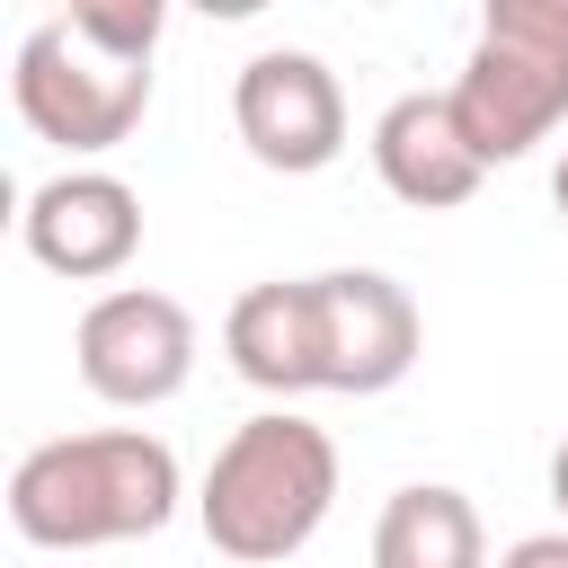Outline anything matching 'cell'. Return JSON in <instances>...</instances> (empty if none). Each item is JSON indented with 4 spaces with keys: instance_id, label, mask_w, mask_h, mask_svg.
<instances>
[{
    "instance_id": "cell-7",
    "label": "cell",
    "mask_w": 568,
    "mask_h": 568,
    "mask_svg": "<svg viewBox=\"0 0 568 568\" xmlns=\"http://www.w3.org/2000/svg\"><path fill=\"white\" fill-rule=\"evenodd\" d=\"M311 337H320V390L373 399V390L408 382L426 320H417L408 284H390L382 266H328V275H311Z\"/></svg>"
},
{
    "instance_id": "cell-1",
    "label": "cell",
    "mask_w": 568,
    "mask_h": 568,
    "mask_svg": "<svg viewBox=\"0 0 568 568\" xmlns=\"http://www.w3.org/2000/svg\"><path fill=\"white\" fill-rule=\"evenodd\" d=\"M186 479L178 453L142 426H98V435H53L9 470V524L36 550H115L142 541L178 515Z\"/></svg>"
},
{
    "instance_id": "cell-10",
    "label": "cell",
    "mask_w": 568,
    "mask_h": 568,
    "mask_svg": "<svg viewBox=\"0 0 568 568\" xmlns=\"http://www.w3.org/2000/svg\"><path fill=\"white\" fill-rule=\"evenodd\" d=\"M222 355L248 390H275V399H302L320 390V337H311V275L293 284H248L222 320Z\"/></svg>"
},
{
    "instance_id": "cell-8",
    "label": "cell",
    "mask_w": 568,
    "mask_h": 568,
    "mask_svg": "<svg viewBox=\"0 0 568 568\" xmlns=\"http://www.w3.org/2000/svg\"><path fill=\"white\" fill-rule=\"evenodd\" d=\"M18 240H27V257H36L44 275L106 284V275H124L133 248H142V195H133L124 178H106V169H62V178H44V186L27 195Z\"/></svg>"
},
{
    "instance_id": "cell-2",
    "label": "cell",
    "mask_w": 568,
    "mask_h": 568,
    "mask_svg": "<svg viewBox=\"0 0 568 568\" xmlns=\"http://www.w3.org/2000/svg\"><path fill=\"white\" fill-rule=\"evenodd\" d=\"M328 506H337V444L293 408H266V417L231 426V444L213 453V470L195 488L204 541L240 568L293 559L328 524Z\"/></svg>"
},
{
    "instance_id": "cell-6",
    "label": "cell",
    "mask_w": 568,
    "mask_h": 568,
    "mask_svg": "<svg viewBox=\"0 0 568 568\" xmlns=\"http://www.w3.org/2000/svg\"><path fill=\"white\" fill-rule=\"evenodd\" d=\"M231 124H240V142H248L257 169L311 178V169H328V160L346 151V89H337V71H328L320 53L275 44V53L240 62V80H231Z\"/></svg>"
},
{
    "instance_id": "cell-15",
    "label": "cell",
    "mask_w": 568,
    "mask_h": 568,
    "mask_svg": "<svg viewBox=\"0 0 568 568\" xmlns=\"http://www.w3.org/2000/svg\"><path fill=\"white\" fill-rule=\"evenodd\" d=\"M550 506L568 515V435H559V453H550Z\"/></svg>"
},
{
    "instance_id": "cell-16",
    "label": "cell",
    "mask_w": 568,
    "mask_h": 568,
    "mask_svg": "<svg viewBox=\"0 0 568 568\" xmlns=\"http://www.w3.org/2000/svg\"><path fill=\"white\" fill-rule=\"evenodd\" d=\"M550 204H559V222H568V151H559V169H550Z\"/></svg>"
},
{
    "instance_id": "cell-9",
    "label": "cell",
    "mask_w": 568,
    "mask_h": 568,
    "mask_svg": "<svg viewBox=\"0 0 568 568\" xmlns=\"http://www.w3.org/2000/svg\"><path fill=\"white\" fill-rule=\"evenodd\" d=\"M373 169H382V186H390L399 204H417V213H453V204L479 195L488 151L470 142L453 89H408V98H390L382 124H373Z\"/></svg>"
},
{
    "instance_id": "cell-12",
    "label": "cell",
    "mask_w": 568,
    "mask_h": 568,
    "mask_svg": "<svg viewBox=\"0 0 568 568\" xmlns=\"http://www.w3.org/2000/svg\"><path fill=\"white\" fill-rule=\"evenodd\" d=\"M80 36H98L106 53L124 62H151L160 53V27H169V0H53Z\"/></svg>"
},
{
    "instance_id": "cell-14",
    "label": "cell",
    "mask_w": 568,
    "mask_h": 568,
    "mask_svg": "<svg viewBox=\"0 0 568 568\" xmlns=\"http://www.w3.org/2000/svg\"><path fill=\"white\" fill-rule=\"evenodd\" d=\"M186 9H204V18H257L266 0H186Z\"/></svg>"
},
{
    "instance_id": "cell-11",
    "label": "cell",
    "mask_w": 568,
    "mask_h": 568,
    "mask_svg": "<svg viewBox=\"0 0 568 568\" xmlns=\"http://www.w3.org/2000/svg\"><path fill=\"white\" fill-rule=\"evenodd\" d=\"M373 568H488V532L479 506L444 479H417L382 506L373 524Z\"/></svg>"
},
{
    "instance_id": "cell-3",
    "label": "cell",
    "mask_w": 568,
    "mask_h": 568,
    "mask_svg": "<svg viewBox=\"0 0 568 568\" xmlns=\"http://www.w3.org/2000/svg\"><path fill=\"white\" fill-rule=\"evenodd\" d=\"M453 106L488 169L550 142L568 124V0H479V44L453 80Z\"/></svg>"
},
{
    "instance_id": "cell-4",
    "label": "cell",
    "mask_w": 568,
    "mask_h": 568,
    "mask_svg": "<svg viewBox=\"0 0 568 568\" xmlns=\"http://www.w3.org/2000/svg\"><path fill=\"white\" fill-rule=\"evenodd\" d=\"M9 98H18V115H27L36 142L89 160V151H115V142L142 124V106H151V62L106 53V44L80 36L71 18H44V27L18 44Z\"/></svg>"
},
{
    "instance_id": "cell-5",
    "label": "cell",
    "mask_w": 568,
    "mask_h": 568,
    "mask_svg": "<svg viewBox=\"0 0 568 568\" xmlns=\"http://www.w3.org/2000/svg\"><path fill=\"white\" fill-rule=\"evenodd\" d=\"M80 382L106 399V408H160L195 382V311L178 293H151V284H115L80 311Z\"/></svg>"
},
{
    "instance_id": "cell-13",
    "label": "cell",
    "mask_w": 568,
    "mask_h": 568,
    "mask_svg": "<svg viewBox=\"0 0 568 568\" xmlns=\"http://www.w3.org/2000/svg\"><path fill=\"white\" fill-rule=\"evenodd\" d=\"M497 568H568V532H524L497 550Z\"/></svg>"
}]
</instances>
